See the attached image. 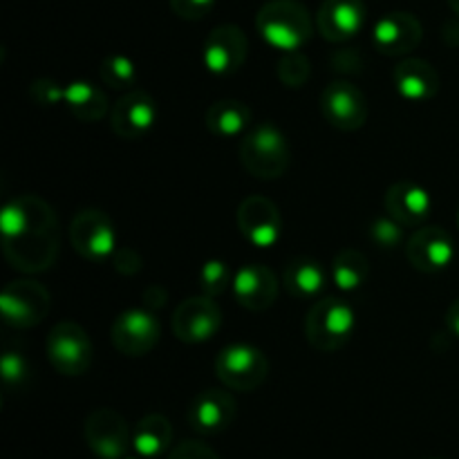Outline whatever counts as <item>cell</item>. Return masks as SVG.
<instances>
[{
	"label": "cell",
	"instance_id": "cell-6",
	"mask_svg": "<svg viewBox=\"0 0 459 459\" xmlns=\"http://www.w3.org/2000/svg\"><path fill=\"white\" fill-rule=\"evenodd\" d=\"M45 352L54 370L63 377H81L92 366V341L74 321H61L52 327Z\"/></svg>",
	"mask_w": 459,
	"mask_h": 459
},
{
	"label": "cell",
	"instance_id": "cell-31",
	"mask_svg": "<svg viewBox=\"0 0 459 459\" xmlns=\"http://www.w3.org/2000/svg\"><path fill=\"white\" fill-rule=\"evenodd\" d=\"M0 375L7 390H21L30 381V363L16 350H4L3 361H0Z\"/></svg>",
	"mask_w": 459,
	"mask_h": 459
},
{
	"label": "cell",
	"instance_id": "cell-26",
	"mask_svg": "<svg viewBox=\"0 0 459 459\" xmlns=\"http://www.w3.org/2000/svg\"><path fill=\"white\" fill-rule=\"evenodd\" d=\"M65 108L81 121H101L108 115V97L90 81H72L65 85Z\"/></svg>",
	"mask_w": 459,
	"mask_h": 459
},
{
	"label": "cell",
	"instance_id": "cell-23",
	"mask_svg": "<svg viewBox=\"0 0 459 459\" xmlns=\"http://www.w3.org/2000/svg\"><path fill=\"white\" fill-rule=\"evenodd\" d=\"M251 121H254V112L238 99H220L211 103L206 110V128L213 137L220 139L245 137L251 130Z\"/></svg>",
	"mask_w": 459,
	"mask_h": 459
},
{
	"label": "cell",
	"instance_id": "cell-36",
	"mask_svg": "<svg viewBox=\"0 0 459 459\" xmlns=\"http://www.w3.org/2000/svg\"><path fill=\"white\" fill-rule=\"evenodd\" d=\"M112 267L119 273H126V276H134V273L142 269V258H139L137 251L130 249V247H121V249H117L115 255H112Z\"/></svg>",
	"mask_w": 459,
	"mask_h": 459
},
{
	"label": "cell",
	"instance_id": "cell-41",
	"mask_svg": "<svg viewBox=\"0 0 459 459\" xmlns=\"http://www.w3.org/2000/svg\"><path fill=\"white\" fill-rule=\"evenodd\" d=\"M430 459H442V457H430Z\"/></svg>",
	"mask_w": 459,
	"mask_h": 459
},
{
	"label": "cell",
	"instance_id": "cell-8",
	"mask_svg": "<svg viewBox=\"0 0 459 459\" xmlns=\"http://www.w3.org/2000/svg\"><path fill=\"white\" fill-rule=\"evenodd\" d=\"M70 240L76 254L88 263H106L117 251L115 224L99 209H81L72 218Z\"/></svg>",
	"mask_w": 459,
	"mask_h": 459
},
{
	"label": "cell",
	"instance_id": "cell-30",
	"mask_svg": "<svg viewBox=\"0 0 459 459\" xmlns=\"http://www.w3.org/2000/svg\"><path fill=\"white\" fill-rule=\"evenodd\" d=\"M312 76V63L303 52H290L278 61V79L287 88H303Z\"/></svg>",
	"mask_w": 459,
	"mask_h": 459
},
{
	"label": "cell",
	"instance_id": "cell-1",
	"mask_svg": "<svg viewBox=\"0 0 459 459\" xmlns=\"http://www.w3.org/2000/svg\"><path fill=\"white\" fill-rule=\"evenodd\" d=\"M3 254L22 273L48 272L56 263L61 233L52 206L39 195H18L0 213Z\"/></svg>",
	"mask_w": 459,
	"mask_h": 459
},
{
	"label": "cell",
	"instance_id": "cell-21",
	"mask_svg": "<svg viewBox=\"0 0 459 459\" xmlns=\"http://www.w3.org/2000/svg\"><path fill=\"white\" fill-rule=\"evenodd\" d=\"M393 83L399 97L412 103L430 101L442 88V79H439L433 63L415 56L403 58L394 65Z\"/></svg>",
	"mask_w": 459,
	"mask_h": 459
},
{
	"label": "cell",
	"instance_id": "cell-25",
	"mask_svg": "<svg viewBox=\"0 0 459 459\" xmlns=\"http://www.w3.org/2000/svg\"><path fill=\"white\" fill-rule=\"evenodd\" d=\"M173 442V426L164 415H146L133 430V451L139 457L152 459L169 451Z\"/></svg>",
	"mask_w": 459,
	"mask_h": 459
},
{
	"label": "cell",
	"instance_id": "cell-27",
	"mask_svg": "<svg viewBox=\"0 0 459 459\" xmlns=\"http://www.w3.org/2000/svg\"><path fill=\"white\" fill-rule=\"evenodd\" d=\"M370 276V260L359 249H341L332 260V281L345 294L361 290Z\"/></svg>",
	"mask_w": 459,
	"mask_h": 459
},
{
	"label": "cell",
	"instance_id": "cell-13",
	"mask_svg": "<svg viewBox=\"0 0 459 459\" xmlns=\"http://www.w3.org/2000/svg\"><path fill=\"white\" fill-rule=\"evenodd\" d=\"M222 327V309L211 296H191L173 314V334L182 343L195 345L213 339Z\"/></svg>",
	"mask_w": 459,
	"mask_h": 459
},
{
	"label": "cell",
	"instance_id": "cell-9",
	"mask_svg": "<svg viewBox=\"0 0 459 459\" xmlns=\"http://www.w3.org/2000/svg\"><path fill=\"white\" fill-rule=\"evenodd\" d=\"M83 437L99 459H124L133 448L128 421L112 408H97L90 412L83 426Z\"/></svg>",
	"mask_w": 459,
	"mask_h": 459
},
{
	"label": "cell",
	"instance_id": "cell-10",
	"mask_svg": "<svg viewBox=\"0 0 459 459\" xmlns=\"http://www.w3.org/2000/svg\"><path fill=\"white\" fill-rule=\"evenodd\" d=\"M321 112L332 128L354 133L368 121V99L359 85L350 81H332L321 92Z\"/></svg>",
	"mask_w": 459,
	"mask_h": 459
},
{
	"label": "cell",
	"instance_id": "cell-40",
	"mask_svg": "<svg viewBox=\"0 0 459 459\" xmlns=\"http://www.w3.org/2000/svg\"><path fill=\"white\" fill-rule=\"evenodd\" d=\"M457 227H459V209H457Z\"/></svg>",
	"mask_w": 459,
	"mask_h": 459
},
{
	"label": "cell",
	"instance_id": "cell-38",
	"mask_svg": "<svg viewBox=\"0 0 459 459\" xmlns=\"http://www.w3.org/2000/svg\"><path fill=\"white\" fill-rule=\"evenodd\" d=\"M448 4H451L453 12H455L457 16H459V0H448Z\"/></svg>",
	"mask_w": 459,
	"mask_h": 459
},
{
	"label": "cell",
	"instance_id": "cell-29",
	"mask_svg": "<svg viewBox=\"0 0 459 459\" xmlns=\"http://www.w3.org/2000/svg\"><path fill=\"white\" fill-rule=\"evenodd\" d=\"M233 276L236 273L231 272V267L224 260H209L200 269L202 294L211 296V299H218V296H222L233 285Z\"/></svg>",
	"mask_w": 459,
	"mask_h": 459
},
{
	"label": "cell",
	"instance_id": "cell-24",
	"mask_svg": "<svg viewBox=\"0 0 459 459\" xmlns=\"http://www.w3.org/2000/svg\"><path fill=\"white\" fill-rule=\"evenodd\" d=\"M282 282H285L287 291L294 296L296 300H312L323 294L327 285L325 269L312 258H291L282 269Z\"/></svg>",
	"mask_w": 459,
	"mask_h": 459
},
{
	"label": "cell",
	"instance_id": "cell-14",
	"mask_svg": "<svg viewBox=\"0 0 459 459\" xmlns=\"http://www.w3.org/2000/svg\"><path fill=\"white\" fill-rule=\"evenodd\" d=\"M160 119V106L146 90H128L124 97L117 99L110 110V126L117 137L143 139Z\"/></svg>",
	"mask_w": 459,
	"mask_h": 459
},
{
	"label": "cell",
	"instance_id": "cell-17",
	"mask_svg": "<svg viewBox=\"0 0 459 459\" xmlns=\"http://www.w3.org/2000/svg\"><path fill=\"white\" fill-rule=\"evenodd\" d=\"M424 39V27L415 13L390 12L377 21L372 43L385 56H406Z\"/></svg>",
	"mask_w": 459,
	"mask_h": 459
},
{
	"label": "cell",
	"instance_id": "cell-34",
	"mask_svg": "<svg viewBox=\"0 0 459 459\" xmlns=\"http://www.w3.org/2000/svg\"><path fill=\"white\" fill-rule=\"evenodd\" d=\"M175 16L182 21H202L215 7V0H169Z\"/></svg>",
	"mask_w": 459,
	"mask_h": 459
},
{
	"label": "cell",
	"instance_id": "cell-16",
	"mask_svg": "<svg viewBox=\"0 0 459 459\" xmlns=\"http://www.w3.org/2000/svg\"><path fill=\"white\" fill-rule=\"evenodd\" d=\"M406 258L421 273L444 272L455 258V242L442 227H421L408 238Z\"/></svg>",
	"mask_w": 459,
	"mask_h": 459
},
{
	"label": "cell",
	"instance_id": "cell-15",
	"mask_svg": "<svg viewBox=\"0 0 459 459\" xmlns=\"http://www.w3.org/2000/svg\"><path fill=\"white\" fill-rule=\"evenodd\" d=\"M238 229L258 249H272L282 236V218L278 206L264 195H249L238 206Z\"/></svg>",
	"mask_w": 459,
	"mask_h": 459
},
{
	"label": "cell",
	"instance_id": "cell-12",
	"mask_svg": "<svg viewBox=\"0 0 459 459\" xmlns=\"http://www.w3.org/2000/svg\"><path fill=\"white\" fill-rule=\"evenodd\" d=\"M112 345L124 357H143L160 343L161 327L151 309H126L112 323Z\"/></svg>",
	"mask_w": 459,
	"mask_h": 459
},
{
	"label": "cell",
	"instance_id": "cell-33",
	"mask_svg": "<svg viewBox=\"0 0 459 459\" xmlns=\"http://www.w3.org/2000/svg\"><path fill=\"white\" fill-rule=\"evenodd\" d=\"M30 97L34 99L39 106H58V103L65 101V88L58 85L54 79H36L30 85Z\"/></svg>",
	"mask_w": 459,
	"mask_h": 459
},
{
	"label": "cell",
	"instance_id": "cell-35",
	"mask_svg": "<svg viewBox=\"0 0 459 459\" xmlns=\"http://www.w3.org/2000/svg\"><path fill=\"white\" fill-rule=\"evenodd\" d=\"M169 459H220V455L197 439H186L170 451Z\"/></svg>",
	"mask_w": 459,
	"mask_h": 459
},
{
	"label": "cell",
	"instance_id": "cell-22",
	"mask_svg": "<svg viewBox=\"0 0 459 459\" xmlns=\"http://www.w3.org/2000/svg\"><path fill=\"white\" fill-rule=\"evenodd\" d=\"M384 204L390 218H394L403 227H420L433 209L430 193L421 184L408 182V179L393 184L385 191Z\"/></svg>",
	"mask_w": 459,
	"mask_h": 459
},
{
	"label": "cell",
	"instance_id": "cell-32",
	"mask_svg": "<svg viewBox=\"0 0 459 459\" xmlns=\"http://www.w3.org/2000/svg\"><path fill=\"white\" fill-rule=\"evenodd\" d=\"M403 229L406 227L394 218H377L370 224V240L381 249H394V247H402Z\"/></svg>",
	"mask_w": 459,
	"mask_h": 459
},
{
	"label": "cell",
	"instance_id": "cell-20",
	"mask_svg": "<svg viewBox=\"0 0 459 459\" xmlns=\"http://www.w3.org/2000/svg\"><path fill=\"white\" fill-rule=\"evenodd\" d=\"M366 3L363 0H323L316 13V27L330 43H345L363 30Z\"/></svg>",
	"mask_w": 459,
	"mask_h": 459
},
{
	"label": "cell",
	"instance_id": "cell-4",
	"mask_svg": "<svg viewBox=\"0 0 459 459\" xmlns=\"http://www.w3.org/2000/svg\"><path fill=\"white\" fill-rule=\"evenodd\" d=\"M357 314L341 299H318L305 318V336L316 352H336L352 339Z\"/></svg>",
	"mask_w": 459,
	"mask_h": 459
},
{
	"label": "cell",
	"instance_id": "cell-7",
	"mask_svg": "<svg viewBox=\"0 0 459 459\" xmlns=\"http://www.w3.org/2000/svg\"><path fill=\"white\" fill-rule=\"evenodd\" d=\"M49 305H52L49 291L30 278L9 282L0 294V314L13 330H30L40 325L48 316Z\"/></svg>",
	"mask_w": 459,
	"mask_h": 459
},
{
	"label": "cell",
	"instance_id": "cell-5",
	"mask_svg": "<svg viewBox=\"0 0 459 459\" xmlns=\"http://www.w3.org/2000/svg\"><path fill=\"white\" fill-rule=\"evenodd\" d=\"M215 375L224 388L238 393H251L264 384L269 375V361L255 345L233 343L220 350L215 359Z\"/></svg>",
	"mask_w": 459,
	"mask_h": 459
},
{
	"label": "cell",
	"instance_id": "cell-28",
	"mask_svg": "<svg viewBox=\"0 0 459 459\" xmlns=\"http://www.w3.org/2000/svg\"><path fill=\"white\" fill-rule=\"evenodd\" d=\"M101 81L112 90H130L137 83V65L124 54H110L99 67Z\"/></svg>",
	"mask_w": 459,
	"mask_h": 459
},
{
	"label": "cell",
	"instance_id": "cell-3",
	"mask_svg": "<svg viewBox=\"0 0 459 459\" xmlns=\"http://www.w3.org/2000/svg\"><path fill=\"white\" fill-rule=\"evenodd\" d=\"M240 161L255 179H278L290 170L291 151L285 133L272 121L251 126L240 142Z\"/></svg>",
	"mask_w": 459,
	"mask_h": 459
},
{
	"label": "cell",
	"instance_id": "cell-11",
	"mask_svg": "<svg viewBox=\"0 0 459 459\" xmlns=\"http://www.w3.org/2000/svg\"><path fill=\"white\" fill-rule=\"evenodd\" d=\"M249 43L242 27L224 22L209 31L202 45V63L215 76H231L245 65Z\"/></svg>",
	"mask_w": 459,
	"mask_h": 459
},
{
	"label": "cell",
	"instance_id": "cell-19",
	"mask_svg": "<svg viewBox=\"0 0 459 459\" xmlns=\"http://www.w3.org/2000/svg\"><path fill=\"white\" fill-rule=\"evenodd\" d=\"M233 296L249 312H267L278 299V278L264 264H245L233 276Z\"/></svg>",
	"mask_w": 459,
	"mask_h": 459
},
{
	"label": "cell",
	"instance_id": "cell-2",
	"mask_svg": "<svg viewBox=\"0 0 459 459\" xmlns=\"http://www.w3.org/2000/svg\"><path fill=\"white\" fill-rule=\"evenodd\" d=\"M258 34L282 54L300 52L314 31L312 16L299 0H267L255 16Z\"/></svg>",
	"mask_w": 459,
	"mask_h": 459
},
{
	"label": "cell",
	"instance_id": "cell-37",
	"mask_svg": "<svg viewBox=\"0 0 459 459\" xmlns=\"http://www.w3.org/2000/svg\"><path fill=\"white\" fill-rule=\"evenodd\" d=\"M446 325H448V330L453 332V336H457L459 339V299L451 305V307H448Z\"/></svg>",
	"mask_w": 459,
	"mask_h": 459
},
{
	"label": "cell",
	"instance_id": "cell-39",
	"mask_svg": "<svg viewBox=\"0 0 459 459\" xmlns=\"http://www.w3.org/2000/svg\"><path fill=\"white\" fill-rule=\"evenodd\" d=\"M124 459H142V457H124Z\"/></svg>",
	"mask_w": 459,
	"mask_h": 459
},
{
	"label": "cell",
	"instance_id": "cell-18",
	"mask_svg": "<svg viewBox=\"0 0 459 459\" xmlns=\"http://www.w3.org/2000/svg\"><path fill=\"white\" fill-rule=\"evenodd\" d=\"M236 399L227 390H202L188 408V424L200 435H220L236 420Z\"/></svg>",
	"mask_w": 459,
	"mask_h": 459
}]
</instances>
